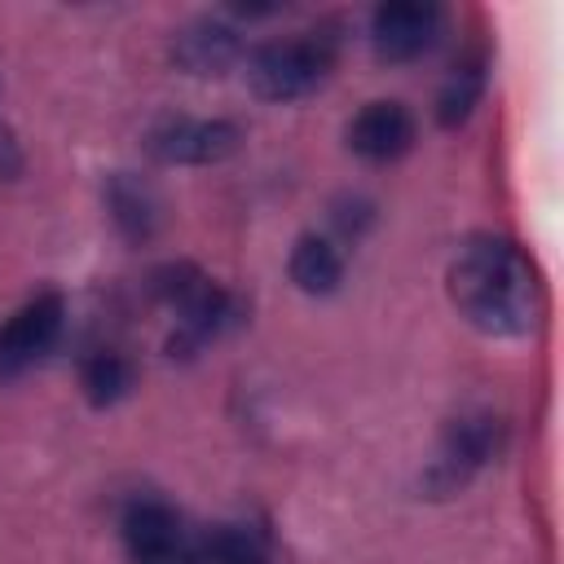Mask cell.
Returning a JSON list of instances; mask_svg holds the SVG:
<instances>
[{
  "mask_svg": "<svg viewBox=\"0 0 564 564\" xmlns=\"http://www.w3.org/2000/svg\"><path fill=\"white\" fill-rule=\"evenodd\" d=\"M449 300L454 308L485 335H529L538 326V278L516 242L507 238H471L458 247L449 264Z\"/></svg>",
  "mask_w": 564,
  "mask_h": 564,
  "instance_id": "cell-1",
  "label": "cell"
},
{
  "mask_svg": "<svg viewBox=\"0 0 564 564\" xmlns=\"http://www.w3.org/2000/svg\"><path fill=\"white\" fill-rule=\"evenodd\" d=\"M335 66V40L326 31H300L291 40H273L251 53L247 79L264 101H295L308 97Z\"/></svg>",
  "mask_w": 564,
  "mask_h": 564,
  "instance_id": "cell-2",
  "label": "cell"
},
{
  "mask_svg": "<svg viewBox=\"0 0 564 564\" xmlns=\"http://www.w3.org/2000/svg\"><path fill=\"white\" fill-rule=\"evenodd\" d=\"M123 542L132 564H207L203 533H189L185 520L159 498H141L128 507Z\"/></svg>",
  "mask_w": 564,
  "mask_h": 564,
  "instance_id": "cell-3",
  "label": "cell"
},
{
  "mask_svg": "<svg viewBox=\"0 0 564 564\" xmlns=\"http://www.w3.org/2000/svg\"><path fill=\"white\" fill-rule=\"evenodd\" d=\"M242 132L229 119H189V115H172L159 119L145 137V150L159 163H185V167H203V163H220L238 150Z\"/></svg>",
  "mask_w": 564,
  "mask_h": 564,
  "instance_id": "cell-4",
  "label": "cell"
},
{
  "mask_svg": "<svg viewBox=\"0 0 564 564\" xmlns=\"http://www.w3.org/2000/svg\"><path fill=\"white\" fill-rule=\"evenodd\" d=\"M62 317H66V304L53 291H44V295L26 300L18 313H9V322L0 326V379L26 375L57 344Z\"/></svg>",
  "mask_w": 564,
  "mask_h": 564,
  "instance_id": "cell-5",
  "label": "cell"
},
{
  "mask_svg": "<svg viewBox=\"0 0 564 564\" xmlns=\"http://www.w3.org/2000/svg\"><path fill=\"white\" fill-rule=\"evenodd\" d=\"M441 31V9L427 0H392L370 13V44L379 62H414L432 48Z\"/></svg>",
  "mask_w": 564,
  "mask_h": 564,
  "instance_id": "cell-6",
  "label": "cell"
},
{
  "mask_svg": "<svg viewBox=\"0 0 564 564\" xmlns=\"http://www.w3.org/2000/svg\"><path fill=\"white\" fill-rule=\"evenodd\" d=\"M498 449V423L489 414H463L445 427V441H441V454L432 463V480L441 489L449 485H463L480 463H489Z\"/></svg>",
  "mask_w": 564,
  "mask_h": 564,
  "instance_id": "cell-7",
  "label": "cell"
},
{
  "mask_svg": "<svg viewBox=\"0 0 564 564\" xmlns=\"http://www.w3.org/2000/svg\"><path fill=\"white\" fill-rule=\"evenodd\" d=\"M348 145H352V154H361L370 163L401 159L414 145V115L401 101H370L348 123Z\"/></svg>",
  "mask_w": 564,
  "mask_h": 564,
  "instance_id": "cell-8",
  "label": "cell"
},
{
  "mask_svg": "<svg viewBox=\"0 0 564 564\" xmlns=\"http://www.w3.org/2000/svg\"><path fill=\"white\" fill-rule=\"evenodd\" d=\"M238 53H242V44H238L234 26L212 22V18L189 22V26L172 40V57H176V66L189 70V75H225V70L238 62Z\"/></svg>",
  "mask_w": 564,
  "mask_h": 564,
  "instance_id": "cell-9",
  "label": "cell"
},
{
  "mask_svg": "<svg viewBox=\"0 0 564 564\" xmlns=\"http://www.w3.org/2000/svg\"><path fill=\"white\" fill-rule=\"evenodd\" d=\"M106 203H110V216L128 242H145L159 229V194L141 176L119 172L106 189Z\"/></svg>",
  "mask_w": 564,
  "mask_h": 564,
  "instance_id": "cell-10",
  "label": "cell"
},
{
  "mask_svg": "<svg viewBox=\"0 0 564 564\" xmlns=\"http://www.w3.org/2000/svg\"><path fill=\"white\" fill-rule=\"evenodd\" d=\"M291 282L304 291V295H330L344 278V256L335 251V242L317 238V234H304L295 247H291Z\"/></svg>",
  "mask_w": 564,
  "mask_h": 564,
  "instance_id": "cell-11",
  "label": "cell"
},
{
  "mask_svg": "<svg viewBox=\"0 0 564 564\" xmlns=\"http://www.w3.org/2000/svg\"><path fill=\"white\" fill-rule=\"evenodd\" d=\"M79 383H84V397H88L93 405H115L119 397H128V392H132L137 370H132V361H128L123 352L101 348V352H93V357L84 361Z\"/></svg>",
  "mask_w": 564,
  "mask_h": 564,
  "instance_id": "cell-12",
  "label": "cell"
},
{
  "mask_svg": "<svg viewBox=\"0 0 564 564\" xmlns=\"http://www.w3.org/2000/svg\"><path fill=\"white\" fill-rule=\"evenodd\" d=\"M203 555L207 564H269L264 542L242 529V524H216L203 533Z\"/></svg>",
  "mask_w": 564,
  "mask_h": 564,
  "instance_id": "cell-13",
  "label": "cell"
},
{
  "mask_svg": "<svg viewBox=\"0 0 564 564\" xmlns=\"http://www.w3.org/2000/svg\"><path fill=\"white\" fill-rule=\"evenodd\" d=\"M480 93H485V70H480L476 62L458 66V70H454V75L445 79L441 97H436V119H441L445 128L463 123V119L471 115V106L480 101Z\"/></svg>",
  "mask_w": 564,
  "mask_h": 564,
  "instance_id": "cell-14",
  "label": "cell"
},
{
  "mask_svg": "<svg viewBox=\"0 0 564 564\" xmlns=\"http://www.w3.org/2000/svg\"><path fill=\"white\" fill-rule=\"evenodd\" d=\"M22 172V150L13 141V132L0 123V181H13Z\"/></svg>",
  "mask_w": 564,
  "mask_h": 564,
  "instance_id": "cell-15",
  "label": "cell"
}]
</instances>
